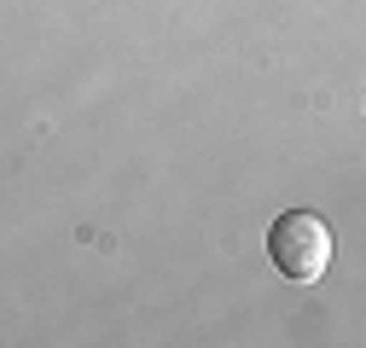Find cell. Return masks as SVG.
Segmentation results:
<instances>
[{
    "label": "cell",
    "instance_id": "obj_1",
    "mask_svg": "<svg viewBox=\"0 0 366 348\" xmlns=\"http://www.w3.org/2000/svg\"><path fill=\"white\" fill-rule=\"evenodd\" d=\"M267 255L291 285H320L332 273V255H337V238L332 227L320 221L314 209H285L280 221L267 227Z\"/></svg>",
    "mask_w": 366,
    "mask_h": 348
}]
</instances>
